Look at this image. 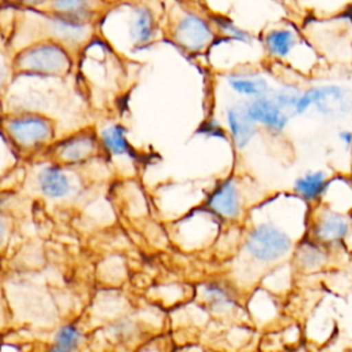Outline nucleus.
<instances>
[{
  "label": "nucleus",
  "instance_id": "1",
  "mask_svg": "<svg viewBox=\"0 0 352 352\" xmlns=\"http://www.w3.org/2000/svg\"><path fill=\"white\" fill-rule=\"evenodd\" d=\"M161 36L186 55H202L223 41L250 40L246 30L208 0H162Z\"/></svg>",
  "mask_w": 352,
  "mask_h": 352
},
{
  "label": "nucleus",
  "instance_id": "2",
  "mask_svg": "<svg viewBox=\"0 0 352 352\" xmlns=\"http://www.w3.org/2000/svg\"><path fill=\"white\" fill-rule=\"evenodd\" d=\"M121 7L122 0H48L26 12L44 28L43 37L55 38L72 50L87 44L106 18Z\"/></svg>",
  "mask_w": 352,
  "mask_h": 352
},
{
  "label": "nucleus",
  "instance_id": "3",
  "mask_svg": "<svg viewBox=\"0 0 352 352\" xmlns=\"http://www.w3.org/2000/svg\"><path fill=\"white\" fill-rule=\"evenodd\" d=\"M72 63L70 50L51 37L32 40L11 59L12 69L28 76H62L70 70Z\"/></svg>",
  "mask_w": 352,
  "mask_h": 352
},
{
  "label": "nucleus",
  "instance_id": "4",
  "mask_svg": "<svg viewBox=\"0 0 352 352\" xmlns=\"http://www.w3.org/2000/svg\"><path fill=\"white\" fill-rule=\"evenodd\" d=\"M131 11L129 37L133 50H146L161 34L162 0H122Z\"/></svg>",
  "mask_w": 352,
  "mask_h": 352
},
{
  "label": "nucleus",
  "instance_id": "5",
  "mask_svg": "<svg viewBox=\"0 0 352 352\" xmlns=\"http://www.w3.org/2000/svg\"><path fill=\"white\" fill-rule=\"evenodd\" d=\"M315 106L316 110L327 117L340 118L352 110V91L338 85H326L308 89L301 94L296 114H302L308 107Z\"/></svg>",
  "mask_w": 352,
  "mask_h": 352
},
{
  "label": "nucleus",
  "instance_id": "6",
  "mask_svg": "<svg viewBox=\"0 0 352 352\" xmlns=\"http://www.w3.org/2000/svg\"><path fill=\"white\" fill-rule=\"evenodd\" d=\"M246 249L254 258L268 263L285 257L292 249V241L274 224L263 223L249 234Z\"/></svg>",
  "mask_w": 352,
  "mask_h": 352
},
{
  "label": "nucleus",
  "instance_id": "7",
  "mask_svg": "<svg viewBox=\"0 0 352 352\" xmlns=\"http://www.w3.org/2000/svg\"><path fill=\"white\" fill-rule=\"evenodd\" d=\"M8 133L22 146H33L47 140L51 136L52 128L48 120L40 116H23L8 122Z\"/></svg>",
  "mask_w": 352,
  "mask_h": 352
},
{
  "label": "nucleus",
  "instance_id": "8",
  "mask_svg": "<svg viewBox=\"0 0 352 352\" xmlns=\"http://www.w3.org/2000/svg\"><path fill=\"white\" fill-rule=\"evenodd\" d=\"M245 109L256 124H261L274 132H280L289 120V116L280 109L274 96H256L245 104Z\"/></svg>",
  "mask_w": 352,
  "mask_h": 352
},
{
  "label": "nucleus",
  "instance_id": "9",
  "mask_svg": "<svg viewBox=\"0 0 352 352\" xmlns=\"http://www.w3.org/2000/svg\"><path fill=\"white\" fill-rule=\"evenodd\" d=\"M209 208L219 216L235 219L241 213V198L232 180L223 182L209 197Z\"/></svg>",
  "mask_w": 352,
  "mask_h": 352
},
{
  "label": "nucleus",
  "instance_id": "10",
  "mask_svg": "<svg viewBox=\"0 0 352 352\" xmlns=\"http://www.w3.org/2000/svg\"><path fill=\"white\" fill-rule=\"evenodd\" d=\"M263 44L270 56L282 59L287 56L297 44V33L290 26L274 25L264 32Z\"/></svg>",
  "mask_w": 352,
  "mask_h": 352
},
{
  "label": "nucleus",
  "instance_id": "11",
  "mask_svg": "<svg viewBox=\"0 0 352 352\" xmlns=\"http://www.w3.org/2000/svg\"><path fill=\"white\" fill-rule=\"evenodd\" d=\"M227 122L238 148L246 147L256 135V122L248 114L245 106H232L227 110Z\"/></svg>",
  "mask_w": 352,
  "mask_h": 352
},
{
  "label": "nucleus",
  "instance_id": "12",
  "mask_svg": "<svg viewBox=\"0 0 352 352\" xmlns=\"http://www.w3.org/2000/svg\"><path fill=\"white\" fill-rule=\"evenodd\" d=\"M349 226L345 217L334 212H326L314 227L315 239L320 243L341 242L348 234Z\"/></svg>",
  "mask_w": 352,
  "mask_h": 352
},
{
  "label": "nucleus",
  "instance_id": "13",
  "mask_svg": "<svg viewBox=\"0 0 352 352\" xmlns=\"http://www.w3.org/2000/svg\"><path fill=\"white\" fill-rule=\"evenodd\" d=\"M95 147H96V143L92 135L80 133L65 140L58 147V154L62 161L77 162L91 157L92 153L95 151Z\"/></svg>",
  "mask_w": 352,
  "mask_h": 352
},
{
  "label": "nucleus",
  "instance_id": "14",
  "mask_svg": "<svg viewBox=\"0 0 352 352\" xmlns=\"http://www.w3.org/2000/svg\"><path fill=\"white\" fill-rule=\"evenodd\" d=\"M228 85L238 94L248 95V96H261L271 92V88L267 80L260 76L258 73H249V72H239L232 73L227 77Z\"/></svg>",
  "mask_w": 352,
  "mask_h": 352
},
{
  "label": "nucleus",
  "instance_id": "15",
  "mask_svg": "<svg viewBox=\"0 0 352 352\" xmlns=\"http://www.w3.org/2000/svg\"><path fill=\"white\" fill-rule=\"evenodd\" d=\"M38 183H40L41 191L50 198L65 197L70 190L67 177L58 168H54V166L44 168L40 172Z\"/></svg>",
  "mask_w": 352,
  "mask_h": 352
},
{
  "label": "nucleus",
  "instance_id": "16",
  "mask_svg": "<svg viewBox=\"0 0 352 352\" xmlns=\"http://www.w3.org/2000/svg\"><path fill=\"white\" fill-rule=\"evenodd\" d=\"M296 261L301 270L312 271L326 263V253L316 242L307 241L300 243L296 253Z\"/></svg>",
  "mask_w": 352,
  "mask_h": 352
},
{
  "label": "nucleus",
  "instance_id": "17",
  "mask_svg": "<svg viewBox=\"0 0 352 352\" xmlns=\"http://www.w3.org/2000/svg\"><path fill=\"white\" fill-rule=\"evenodd\" d=\"M296 191L305 199H316L326 188V175L323 172H309L298 177L294 183Z\"/></svg>",
  "mask_w": 352,
  "mask_h": 352
},
{
  "label": "nucleus",
  "instance_id": "18",
  "mask_svg": "<svg viewBox=\"0 0 352 352\" xmlns=\"http://www.w3.org/2000/svg\"><path fill=\"white\" fill-rule=\"evenodd\" d=\"M204 298L206 300L208 305L216 312H226L234 305V298L228 293V290L216 283L206 285L204 287Z\"/></svg>",
  "mask_w": 352,
  "mask_h": 352
},
{
  "label": "nucleus",
  "instance_id": "19",
  "mask_svg": "<svg viewBox=\"0 0 352 352\" xmlns=\"http://www.w3.org/2000/svg\"><path fill=\"white\" fill-rule=\"evenodd\" d=\"M104 146L113 153V154H128L129 153V144L124 136V128L120 125H113L103 131L102 133Z\"/></svg>",
  "mask_w": 352,
  "mask_h": 352
},
{
  "label": "nucleus",
  "instance_id": "20",
  "mask_svg": "<svg viewBox=\"0 0 352 352\" xmlns=\"http://www.w3.org/2000/svg\"><path fill=\"white\" fill-rule=\"evenodd\" d=\"M80 342V334L73 326L62 327L54 340V351H73Z\"/></svg>",
  "mask_w": 352,
  "mask_h": 352
},
{
  "label": "nucleus",
  "instance_id": "21",
  "mask_svg": "<svg viewBox=\"0 0 352 352\" xmlns=\"http://www.w3.org/2000/svg\"><path fill=\"white\" fill-rule=\"evenodd\" d=\"M301 94L293 88H282L276 92H274V99L280 106V109L287 114H296V109L298 104Z\"/></svg>",
  "mask_w": 352,
  "mask_h": 352
},
{
  "label": "nucleus",
  "instance_id": "22",
  "mask_svg": "<svg viewBox=\"0 0 352 352\" xmlns=\"http://www.w3.org/2000/svg\"><path fill=\"white\" fill-rule=\"evenodd\" d=\"M48 0H0V7L6 11H26L40 7Z\"/></svg>",
  "mask_w": 352,
  "mask_h": 352
},
{
  "label": "nucleus",
  "instance_id": "23",
  "mask_svg": "<svg viewBox=\"0 0 352 352\" xmlns=\"http://www.w3.org/2000/svg\"><path fill=\"white\" fill-rule=\"evenodd\" d=\"M202 133H208V135H212V136H224L223 133V129L219 126V124L216 121H209L206 122L204 126H202Z\"/></svg>",
  "mask_w": 352,
  "mask_h": 352
},
{
  "label": "nucleus",
  "instance_id": "24",
  "mask_svg": "<svg viewBox=\"0 0 352 352\" xmlns=\"http://www.w3.org/2000/svg\"><path fill=\"white\" fill-rule=\"evenodd\" d=\"M338 138H340V140H341L345 146H351V143H352V132H349V131H342V132H340Z\"/></svg>",
  "mask_w": 352,
  "mask_h": 352
},
{
  "label": "nucleus",
  "instance_id": "25",
  "mask_svg": "<svg viewBox=\"0 0 352 352\" xmlns=\"http://www.w3.org/2000/svg\"><path fill=\"white\" fill-rule=\"evenodd\" d=\"M6 77H7V65L4 62V58L0 55V87L4 82Z\"/></svg>",
  "mask_w": 352,
  "mask_h": 352
},
{
  "label": "nucleus",
  "instance_id": "26",
  "mask_svg": "<svg viewBox=\"0 0 352 352\" xmlns=\"http://www.w3.org/2000/svg\"><path fill=\"white\" fill-rule=\"evenodd\" d=\"M4 238H6V224H4V221L0 219V245L3 243Z\"/></svg>",
  "mask_w": 352,
  "mask_h": 352
}]
</instances>
